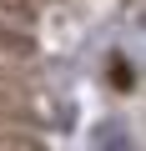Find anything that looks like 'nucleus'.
<instances>
[{"mask_svg": "<svg viewBox=\"0 0 146 151\" xmlns=\"http://www.w3.org/2000/svg\"><path fill=\"white\" fill-rule=\"evenodd\" d=\"M96 151H136V141L126 136V126L106 121V126H96Z\"/></svg>", "mask_w": 146, "mask_h": 151, "instance_id": "obj_1", "label": "nucleus"}]
</instances>
